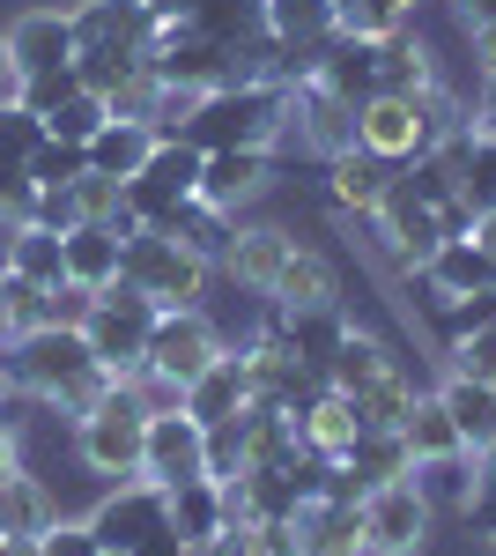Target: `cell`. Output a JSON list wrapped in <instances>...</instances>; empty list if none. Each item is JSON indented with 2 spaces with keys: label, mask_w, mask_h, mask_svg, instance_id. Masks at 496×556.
Listing matches in <instances>:
<instances>
[{
  "label": "cell",
  "mask_w": 496,
  "mask_h": 556,
  "mask_svg": "<svg viewBox=\"0 0 496 556\" xmlns=\"http://www.w3.org/2000/svg\"><path fill=\"white\" fill-rule=\"evenodd\" d=\"M170 527H178V542H193V549H201L207 534H222V527H230V497H222V482H215V475L178 482V490H170Z\"/></svg>",
  "instance_id": "29"
},
{
  "label": "cell",
  "mask_w": 496,
  "mask_h": 556,
  "mask_svg": "<svg viewBox=\"0 0 496 556\" xmlns=\"http://www.w3.org/2000/svg\"><path fill=\"white\" fill-rule=\"evenodd\" d=\"M445 364H453L459 379H482V386H496V327H474V334L445 342Z\"/></svg>",
  "instance_id": "45"
},
{
  "label": "cell",
  "mask_w": 496,
  "mask_h": 556,
  "mask_svg": "<svg viewBox=\"0 0 496 556\" xmlns=\"http://www.w3.org/2000/svg\"><path fill=\"white\" fill-rule=\"evenodd\" d=\"M296 430H304V453H319V460H348V445L364 438V416H356V401L348 393H319L304 416H296Z\"/></svg>",
  "instance_id": "27"
},
{
  "label": "cell",
  "mask_w": 496,
  "mask_h": 556,
  "mask_svg": "<svg viewBox=\"0 0 496 556\" xmlns=\"http://www.w3.org/2000/svg\"><path fill=\"white\" fill-rule=\"evenodd\" d=\"M267 304L275 312H327V304H341V267L327 253H311V245H296L282 260V275H275V290H267Z\"/></svg>",
  "instance_id": "20"
},
{
  "label": "cell",
  "mask_w": 496,
  "mask_h": 556,
  "mask_svg": "<svg viewBox=\"0 0 496 556\" xmlns=\"http://www.w3.org/2000/svg\"><path fill=\"white\" fill-rule=\"evenodd\" d=\"M149 149H156V134L141 127V119H112V127L89 141V172H104V178H133L141 164H149Z\"/></svg>",
  "instance_id": "37"
},
{
  "label": "cell",
  "mask_w": 496,
  "mask_h": 556,
  "mask_svg": "<svg viewBox=\"0 0 496 556\" xmlns=\"http://www.w3.org/2000/svg\"><path fill=\"white\" fill-rule=\"evenodd\" d=\"M311 83L333 89L341 104H371V97H378V38H341V30H333Z\"/></svg>",
  "instance_id": "21"
},
{
  "label": "cell",
  "mask_w": 496,
  "mask_h": 556,
  "mask_svg": "<svg viewBox=\"0 0 496 556\" xmlns=\"http://www.w3.org/2000/svg\"><path fill=\"white\" fill-rule=\"evenodd\" d=\"M415 8L408 0H333V30L341 38H385V30H400Z\"/></svg>",
  "instance_id": "42"
},
{
  "label": "cell",
  "mask_w": 496,
  "mask_h": 556,
  "mask_svg": "<svg viewBox=\"0 0 496 556\" xmlns=\"http://www.w3.org/2000/svg\"><path fill=\"white\" fill-rule=\"evenodd\" d=\"M290 134L319 156V164H333V156H348L356 149V104H341L333 89H319V83H296V119H290Z\"/></svg>",
  "instance_id": "17"
},
{
  "label": "cell",
  "mask_w": 496,
  "mask_h": 556,
  "mask_svg": "<svg viewBox=\"0 0 496 556\" xmlns=\"http://www.w3.org/2000/svg\"><path fill=\"white\" fill-rule=\"evenodd\" d=\"M267 178H275V149H207L201 156V201L238 215L245 201L267 193Z\"/></svg>",
  "instance_id": "14"
},
{
  "label": "cell",
  "mask_w": 496,
  "mask_h": 556,
  "mask_svg": "<svg viewBox=\"0 0 496 556\" xmlns=\"http://www.w3.org/2000/svg\"><path fill=\"white\" fill-rule=\"evenodd\" d=\"M290 253H296V238L282 223H238V238H230V253H222V275H230L245 298H267Z\"/></svg>",
  "instance_id": "16"
},
{
  "label": "cell",
  "mask_w": 496,
  "mask_h": 556,
  "mask_svg": "<svg viewBox=\"0 0 496 556\" xmlns=\"http://www.w3.org/2000/svg\"><path fill=\"white\" fill-rule=\"evenodd\" d=\"M52 519H60V505H52V490H44L30 468H15L8 482H0V534H23V542H38Z\"/></svg>",
  "instance_id": "32"
},
{
  "label": "cell",
  "mask_w": 496,
  "mask_h": 556,
  "mask_svg": "<svg viewBox=\"0 0 496 556\" xmlns=\"http://www.w3.org/2000/svg\"><path fill=\"white\" fill-rule=\"evenodd\" d=\"M164 230L178 238V245H186V253H201L207 267H222V253H230V238H238V215L207 208L201 193H193V201H178V215H170Z\"/></svg>",
  "instance_id": "33"
},
{
  "label": "cell",
  "mask_w": 496,
  "mask_h": 556,
  "mask_svg": "<svg viewBox=\"0 0 496 556\" xmlns=\"http://www.w3.org/2000/svg\"><path fill=\"white\" fill-rule=\"evenodd\" d=\"M141 445H149V408L133 401V386H112L89 416H75V453H82L97 475L112 482H133L141 475Z\"/></svg>",
  "instance_id": "4"
},
{
  "label": "cell",
  "mask_w": 496,
  "mask_h": 556,
  "mask_svg": "<svg viewBox=\"0 0 496 556\" xmlns=\"http://www.w3.org/2000/svg\"><path fill=\"white\" fill-rule=\"evenodd\" d=\"M141 475H149V482H164V490H178V482L207 475V424H193L186 408H164V416H149Z\"/></svg>",
  "instance_id": "12"
},
{
  "label": "cell",
  "mask_w": 496,
  "mask_h": 556,
  "mask_svg": "<svg viewBox=\"0 0 496 556\" xmlns=\"http://www.w3.org/2000/svg\"><path fill=\"white\" fill-rule=\"evenodd\" d=\"M38 141H44V119L15 97V104H0V156H15V164H30L38 156Z\"/></svg>",
  "instance_id": "46"
},
{
  "label": "cell",
  "mask_w": 496,
  "mask_h": 556,
  "mask_svg": "<svg viewBox=\"0 0 496 556\" xmlns=\"http://www.w3.org/2000/svg\"><path fill=\"white\" fill-rule=\"evenodd\" d=\"M467 38H474V75H496V23L467 30Z\"/></svg>",
  "instance_id": "51"
},
{
  "label": "cell",
  "mask_w": 496,
  "mask_h": 556,
  "mask_svg": "<svg viewBox=\"0 0 496 556\" xmlns=\"http://www.w3.org/2000/svg\"><path fill=\"white\" fill-rule=\"evenodd\" d=\"M8 275H23V282H44V290H60L67 282V253H60V230H44V223H15L8 230V260H0Z\"/></svg>",
  "instance_id": "30"
},
{
  "label": "cell",
  "mask_w": 496,
  "mask_h": 556,
  "mask_svg": "<svg viewBox=\"0 0 496 556\" xmlns=\"http://www.w3.org/2000/svg\"><path fill=\"white\" fill-rule=\"evenodd\" d=\"M245 460H252V430H245V416H230V424H207V475H215V482H238V475H245Z\"/></svg>",
  "instance_id": "44"
},
{
  "label": "cell",
  "mask_w": 496,
  "mask_h": 556,
  "mask_svg": "<svg viewBox=\"0 0 496 556\" xmlns=\"http://www.w3.org/2000/svg\"><path fill=\"white\" fill-rule=\"evenodd\" d=\"M437 401L453 408V424H459V438H467V453H482V445L496 438V386L445 371V379H437Z\"/></svg>",
  "instance_id": "34"
},
{
  "label": "cell",
  "mask_w": 496,
  "mask_h": 556,
  "mask_svg": "<svg viewBox=\"0 0 496 556\" xmlns=\"http://www.w3.org/2000/svg\"><path fill=\"white\" fill-rule=\"evenodd\" d=\"M489 556H496V542H489Z\"/></svg>",
  "instance_id": "59"
},
{
  "label": "cell",
  "mask_w": 496,
  "mask_h": 556,
  "mask_svg": "<svg viewBox=\"0 0 496 556\" xmlns=\"http://www.w3.org/2000/svg\"><path fill=\"white\" fill-rule=\"evenodd\" d=\"M82 172H89V149L82 141H60V134H44L38 156H30V186H38V193H67Z\"/></svg>",
  "instance_id": "40"
},
{
  "label": "cell",
  "mask_w": 496,
  "mask_h": 556,
  "mask_svg": "<svg viewBox=\"0 0 496 556\" xmlns=\"http://www.w3.org/2000/svg\"><path fill=\"white\" fill-rule=\"evenodd\" d=\"M170 527V490L164 482H149V475H133V482H119L97 513H89V534H97V549H119L133 556L149 534H164Z\"/></svg>",
  "instance_id": "8"
},
{
  "label": "cell",
  "mask_w": 496,
  "mask_h": 556,
  "mask_svg": "<svg viewBox=\"0 0 496 556\" xmlns=\"http://www.w3.org/2000/svg\"><path fill=\"white\" fill-rule=\"evenodd\" d=\"M119 282L141 290L149 304H164V312H186V304H207L215 267H207L201 253H186L170 230H133L126 253H119Z\"/></svg>",
  "instance_id": "3"
},
{
  "label": "cell",
  "mask_w": 496,
  "mask_h": 556,
  "mask_svg": "<svg viewBox=\"0 0 496 556\" xmlns=\"http://www.w3.org/2000/svg\"><path fill=\"white\" fill-rule=\"evenodd\" d=\"M60 253H67V282H82V290H112V282H119L126 238L112 230V223H75V230H60Z\"/></svg>",
  "instance_id": "24"
},
{
  "label": "cell",
  "mask_w": 496,
  "mask_h": 556,
  "mask_svg": "<svg viewBox=\"0 0 496 556\" xmlns=\"http://www.w3.org/2000/svg\"><path fill=\"white\" fill-rule=\"evenodd\" d=\"M296 549L304 556H364V505H333V497L296 505Z\"/></svg>",
  "instance_id": "23"
},
{
  "label": "cell",
  "mask_w": 496,
  "mask_h": 556,
  "mask_svg": "<svg viewBox=\"0 0 496 556\" xmlns=\"http://www.w3.org/2000/svg\"><path fill=\"white\" fill-rule=\"evenodd\" d=\"M459 23H467V30H482V23H496V0H459Z\"/></svg>",
  "instance_id": "53"
},
{
  "label": "cell",
  "mask_w": 496,
  "mask_h": 556,
  "mask_svg": "<svg viewBox=\"0 0 496 556\" xmlns=\"http://www.w3.org/2000/svg\"><path fill=\"white\" fill-rule=\"evenodd\" d=\"M0 386L23 393V401L60 408V416H89L119 379L97 364L82 327H30V334H8L0 342Z\"/></svg>",
  "instance_id": "1"
},
{
  "label": "cell",
  "mask_w": 496,
  "mask_h": 556,
  "mask_svg": "<svg viewBox=\"0 0 496 556\" xmlns=\"http://www.w3.org/2000/svg\"><path fill=\"white\" fill-rule=\"evenodd\" d=\"M400 438H408V453H415V460H437V453H467V438H459L453 408L437 401V386H430V393L415 386L408 416H400Z\"/></svg>",
  "instance_id": "31"
},
{
  "label": "cell",
  "mask_w": 496,
  "mask_h": 556,
  "mask_svg": "<svg viewBox=\"0 0 496 556\" xmlns=\"http://www.w3.org/2000/svg\"><path fill=\"white\" fill-rule=\"evenodd\" d=\"M474 460H482V475H496V438L482 445V453H474Z\"/></svg>",
  "instance_id": "55"
},
{
  "label": "cell",
  "mask_w": 496,
  "mask_h": 556,
  "mask_svg": "<svg viewBox=\"0 0 496 556\" xmlns=\"http://www.w3.org/2000/svg\"><path fill=\"white\" fill-rule=\"evenodd\" d=\"M408 282H422L430 290V304L445 312V304L459 298H482V290H496V260L474 245V238H445L437 253L422 260V275H408Z\"/></svg>",
  "instance_id": "15"
},
{
  "label": "cell",
  "mask_w": 496,
  "mask_h": 556,
  "mask_svg": "<svg viewBox=\"0 0 496 556\" xmlns=\"http://www.w3.org/2000/svg\"><path fill=\"white\" fill-rule=\"evenodd\" d=\"M437 513L415 497V482H385L364 497V556H422Z\"/></svg>",
  "instance_id": "9"
},
{
  "label": "cell",
  "mask_w": 496,
  "mask_h": 556,
  "mask_svg": "<svg viewBox=\"0 0 496 556\" xmlns=\"http://www.w3.org/2000/svg\"><path fill=\"white\" fill-rule=\"evenodd\" d=\"M378 89H393V97H422V89H437V60H430V45L415 38V15L400 23V30L378 38Z\"/></svg>",
  "instance_id": "25"
},
{
  "label": "cell",
  "mask_w": 496,
  "mask_h": 556,
  "mask_svg": "<svg viewBox=\"0 0 496 556\" xmlns=\"http://www.w3.org/2000/svg\"><path fill=\"white\" fill-rule=\"evenodd\" d=\"M408 482H415V497H422V505H430L437 519H459L467 505H474L482 460H474V453H437V460H415Z\"/></svg>",
  "instance_id": "22"
},
{
  "label": "cell",
  "mask_w": 496,
  "mask_h": 556,
  "mask_svg": "<svg viewBox=\"0 0 496 556\" xmlns=\"http://www.w3.org/2000/svg\"><path fill=\"white\" fill-rule=\"evenodd\" d=\"M245 408H252V364H245V349H222L201 379L186 386V416L193 424H230Z\"/></svg>",
  "instance_id": "18"
},
{
  "label": "cell",
  "mask_w": 496,
  "mask_h": 556,
  "mask_svg": "<svg viewBox=\"0 0 496 556\" xmlns=\"http://www.w3.org/2000/svg\"><path fill=\"white\" fill-rule=\"evenodd\" d=\"M97 556H119V549H97Z\"/></svg>",
  "instance_id": "58"
},
{
  "label": "cell",
  "mask_w": 496,
  "mask_h": 556,
  "mask_svg": "<svg viewBox=\"0 0 496 556\" xmlns=\"http://www.w3.org/2000/svg\"><path fill=\"white\" fill-rule=\"evenodd\" d=\"M186 549H193V542H178V527H164V534H149L133 556H186Z\"/></svg>",
  "instance_id": "52"
},
{
  "label": "cell",
  "mask_w": 496,
  "mask_h": 556,
  "mask_svg": "<svg viewBox=\"0 0 496 556\" xmlns=\"http://www.w3.org/2000/svg\"><path fill=\"white\" fill-rule=\"evenodd\" d=\"M290 119H296L290 83H222V89H201V104L178 127V141H193L201 156L207 149H282Z\"/></svg>",
  "instance_id": "2"
},
{
  "label": "cell",
  "mask_w": 496,
  "mask_h": 556,
  "mask_svg": "<svg viewBox=\"0 0 496 556\" xmlns=\"http://www.w3.org/2000/svg\"><path fill=\"white\" fill-rule=\"evenodd\" d=\"M222 349H230V342H222L215 312H207V304H186V312H164V319H156L141 371H156V379H170V386H193Z\"/></svg>",
  "instance_id": "7"
},
{
  "label": "cell",
  "mask_w": 496,
  "mask_h": 556,
  "mask_svg": "<svg viewBox=\"0 0 496 556\" xmlns=\"http://www.w3.org/2000/svg\"><path fill=\"white\" fill-rule=\"evenodd\" d=\"M75 89H82V75H75V67H52V75H30V83H23V104L44 119V112H52V104H67Z\"/></svg>",
  "instance_id": "48"
},
{
  "label": "cell",
  "mask_w": 496,
  "mask_h": 556,
  "mask_svg": "<svg viewBox=\"0 0 496 556\" xmlns=\"http://www.w3.org/2000/svg\"><path fill=\"white\" fill-rule=\"evenodd\" d=\"M393 371H400L393 342H385V334H371V327H348V342L333 349V364H327V386H333V393H364V386L393 379Z\"/></svg>",
  "instance_id": "26"
},
{
  "label": "cell",
  "mask_w": 496,
  "mask_h": 556,
  "mask_svg": "<svg viewBox=\"0 0 496 556\" xmlns=\"http://www.w3.org/2000/svg\"><path fill=\"white\" fill-rule=\"evenodd\" d=\"M474 245H482V253L496 260V208H482V215H474Z\"/></svg>",
  "instance_id": "54"
},
{
  "label": "cell",
  "mask_w": 496,
  "mask_h": 556,
  "mask_svg": "<svg viewBox=\"0 0 496 556\" xmlns=\"http://www.w3.org/2000/svg\"><path fill=\"white\" fill-rule=\"evenodd\" d=\"M133 178H149L156 193H170V201H193V193H201V149H193V141H156L149 164H141Z\"/></svg>",
  "instance_id": "38"
},
{
  "label": "cell",
  "mask_w": 496,
  "mask_h": 556,
  "mask_svg": "<svg viewBox=\"0 0 496 556\" xmlns=\"http://www.w3.org/2000/svg\"><path fill=\"white\" fill-rule=\"evenodd\" d=\"M8 334H15V327H8V304H0V342H8Z\"/></svg>",
  "instance_id": "57"
},
{
  "label": "cell",
  "mask_w": 496,
  "mask_h": 556,
  "mask_svg": "<svg viewBox=\"0 0 496 556\" xmlns=\"http://www.w3.org/2000/svg\"><path fill=\"white\" fill-rule=\"evenodd\" d=\"M89 304H97V290H82V282H60V290L44 298V327H82Z\"/></svg>",
  "instance_id": "50"
},
{
  "label": "cell",
  "mask_w": 496,
  "mask_h": 556,
  "mask_svg": "<svg viewBox=\"0 0 496 556\" xmlns=\"http://www.w3.org/2000/svg\"><path fill=\"white\" fill-rule=\"evenodd\" d=\"M408 8H415V0H408Z\"/></svg>",
  "instance_id": "60"
},
{
  "label": "cell",
  "mask_w": 496,
  "mask_h": 556,
  "mask_svg": "<svg viewBox=\"0 0 496 556\" xmlns=\"http://www.w3.org/2000/svg\"><path fill=\"white\" fill-rule=\"evenodd\" d=\"M186 23L207 30L215 45H259L267 38V0H201Z\"/></svg>",
  "instance_id": "36"
},
{
  "label": "cell",
  "mask_w": 496,
  "mask_h": 556,
  "mask_svg": "<svg viewBox=\"0 0 496 556\" xmlns=\"http://www.w3.org/2000/svg\"><path fill=\"white\" fill-rule=\"evenodd\" d=\"M38 556H97V534H89V519H52L38 534Z\"/></svg>",
  "instance_id": "49"
},
{
  "label": "cell",
  "mask_w": 496,
  "mask_h": 556,
  "mask_svg": "<svg viewBox=\"0 0 496 556\" xmlns=\"http://www.w3.org/2000/svg\"><path fill=\"white\" fill-rule=\"evenodd\" d=\"M112 127V104H104V97H97V89H75V97H67V104H52V112H44V134H60V141H97V134Z\"/></svg>",
  "instance_id": "39"
},
{
  "label": "cell",
  "mask_w": 496,
  "mask_h": 556,
  "mask_svg": "<svg viewBox=\"0 0 496 556\" xmlns=\"http://www.w3.org/2000/svg\"><path fill=\"white\" fill-rule=\"evenodd\" d=\"M282 327H290V349H296V364H311V371H327L333 364V349L348 342V304H327V312H282Z\"/></svg>",
  "instance_id": "35"
},
{
  "label": "cell",
  "mask_w": 496,
  "mask_h": 556,
  "mask_svg": "<svg viewBox=\"0 0 496 556\" xmlns=\"http://www.w3.org/2000/svg\"><path fill=\"white\" fill-rule=\"evenodd\" d=\"M385 186H393V164H378L371 149H348V156L327 164V208L341 215V223H364V215L385 201Z\"/></svg>",
  "instance_id": "19"
},
{
  "label": "cell",
  "mask_w": 496,
  "mask_h": 556,
  "mask_svg": "<svg viewBox=\"0 0 496 556\" xmlns=\"http://www.w3.org/2000/svg\"><path fill=\"white\" fill-rule=\"evenodd\" d=\"M348 401H356V416H364V430H400V416H408V401H415L408 364H400L393 379H378V386H364V393H348Z\"/></svg>",
  "instance_id": "41"
},
{
  "label": "cell",
  "mask_w": 496,
  "mask_h": 556,
  "mask_svg": "<svg viewBox=\"0 0 496 556\" xmlns=\"http://www.w3.org/2000/svg\"><path fill=\"white\" fill-rule=\"evenodd\" d=\"M156 319H164V304H149L141 290L112 282V290H97V304H89V319H82V334H89L97 364H104L112 379H133V371H141V356H149Z\"/></svg>",
  "instance_id": "6"
},
{
  "label": "cell",
  "mask_w": 496,
  "mask_h": 556,
  "mask_svg": "<svg viewBox=\"0 0 496 556\" xmlns=\"http://www.w3.org/2000/svg\"><path fill=\"white\" fill-rule=\"evenodd\" d=\"M164 38V23L149 15V0H75V45L82 52H133L149 60Z\"/></svg>",
  "instance_id": "10"
},
{
  "label": "cell",
  "mask_w": 496,
  "mask_h": 556,
  "mask_svg": "<svg viewBox=\"0 0 496 556\" xmlns=\"http://www.w3.org/2000/svg\"><path fill=\"white\" fill-rule=\"evenodd\" d=\"M44 298H52L44 282H23V275H8V267H0V304H8V327H15V334L44 327Z\"/></svg>",
  "instance_id": "47"
},
{
  "label": "cell",
  "mask_w": 496,
  "mask_h": 556,
  "mask_svg": "<svg viewBox=\"0 0 496 556\" xmlns=\"http://www.w3.org/2000/svg\"><path fill=\"white\" fill-rule=\"evenodd\" d=\"M75 8H30V15H15L8 23V60H15V75L30 83V75H52V67H75Z\"/></svg>",
  "instance_id": "13"
},
{
  "label": "cell",
  "mask_w": 496,
  "mask_h": 556,
  "mask_svg": "<svg viewBox=\"0 0 496 556\" xmlns=\"http://www.w3.org/2000/svg\"><path fill=\"white\" fill-rule=\"evenodd\" d=\"M364 223H371V253L385 260L400 282H408V275H422V260L445 245V223H437V208H430V201H422V193H415L400 172H393L385 201H378Z\"/></svg>",
  "instance_id": "5"
},
{
  "label": "cell",
  "mask_w": 496,
  "mask_h": 556,
  "mask_svg": "<svg viewBox=\"0 0 496 556\" xmlns=\"http://www.w3.org/2000/svg\"><path fill=\"white\" fill-rule=\"evenodd\" d=\"M149 75L164 89H222L230 83V45H215L193 23H164V38L149 52Z\"/></svg>",
  "instance_id": "11"
},
{
  "label": "cell",
  "mask_w": 496,
  "mask_h": 556,
  "mask_svg": "<svg viewBox=\"0 0 496 556\" xmlns=\"http://www.w3.org/2000/svg\"><path fill=\"white\" fill-rule=\"evenodd\" d=\"M348 482L371 497V490H385V482H408V468H415V453H408V438L400 430H364L356 445H348Z\"/></svg>",
  "instance_id": "28"
},
{
  "label": "cell",
  "mask_w": 496,
  "mask_h": 556,
  "mask_svg": "<svg viewBox=\"0 0 496 556\" xmlns=\"http://www.w3.org/2000/svg\"><path fill=\"white\" fill-rule=\"evenodd\" d=\"M459 193H467V208H474V215H482V208H496V134H467Z\"/></svg>",
  "instance_id": "43"
},
{
  "label": "cell",
  "mask_w": 496,
  "mask_h": 556,
  "mask_svg": "<svg viewBox=\"0 0 496 556\" xmlns=\"http://www.w3.org/2000/svg\"><path fill=\"white\" fill-rule=\"evenodd\" d=\"M0 75H15V60H8V30H0Z\"/></svg>",
  "instance_id": "56"
}]
</instances>
